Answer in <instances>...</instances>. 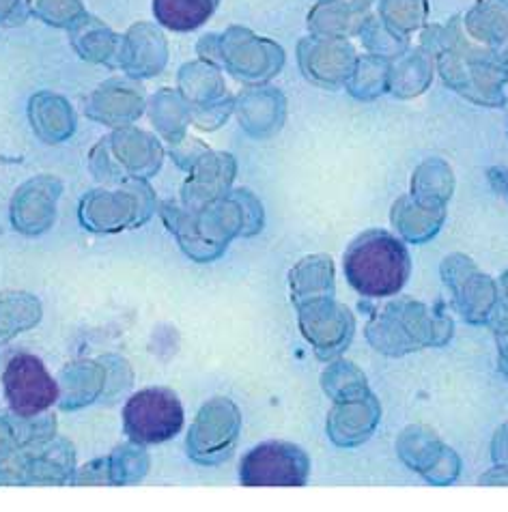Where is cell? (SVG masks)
<instances>
[{
    "label": "cell",
    "mask_w": 508,
    "mask_h": 512,
    "mask_svg": "<svg viewBox=\"0 0 508 512\" xmlns=\"http://www.w3.org/2000/svg\"><path fill=\"white\" fill-rule=\"evenodd\" d=\"M3 383L11 409L24 418L41 414L56 401V394H59V388H56L46 366L35 355L28 353L16 355L7 364Z\"/></svg>",
    "instance_id": "4"
},
{
    "label": "cell",
    "mask_w": 508,
    "mask_h": 512,
    "mask_svg": "<svg viewBox=\"0 0 508 512\" xmlns=\"http://www.w3.org/2000/svg\"><path fill=\"white\" fill-rule=\"evenodd\" d=\"M500 61H502V65H504V69L508 71V48L500 54Z\"/></svg>",
    "instance_id": "18"
},
{
    "label": "cell",
    "mask_w": 508,
    "mask_h": 512,
    "mask_svg": "<svg viewBox=\"0 0 508 512\" xmlns=\"http://www.w3.org/2000/svg\"><path fill=\"white\" fill-rule=\"evenodd\" d=\"M26 0H0V22L7 20H22L24 18V9H26Z\"/></svg>",
    "instance_id": "16"
},
{
    "label": "cell",
    "mask_w": 508,
    "mask_h": 512,
    "mask_svg": "<svg viewBox=\"0 0 508 512\" xmlns=\"http://www.w3.org/2000/svg\"><path fill=\"white\" fill-rule=\"evenodd\" d=\"M302 67H306L308 76L326 84H336L345 80L351 69H356V56L349 44L341 37H326L317 41H304Z\"/></svg>",
    "instance_id": "6"
},
{
    "label": "cell",
    "mask_w": 508,
    "mask_h": 512,
    "mask_svg": "<svg viewBox=\"0 0 508 512\" xmlns=\"http://www.w3.org/2000/svg\"><path fill=\"white\" fill-rule=\"evenodd\" d=\"M354 76L358 87H354L351 93L358 97H375L388 89L390 63L384 61V56H366L356 63Z\"/></svg>",
    "instance_id": "13"
},
{
    "label": "cell",
    "mask_w": 508,
    "mask_h": 512,
    "mask_svg": "<svg viewBox=\"0 0 508 512\" xmlns=\"http://www.w3.org/2000/svg\"><path fill=\"white\" fill-rule=\"evenodd\" d=\"M450 170L442 162H429L422 164L418 168V173L414 177V196L418 201L425 205H440L450 196V190L453 188H444V181H453L450 179Z\"/></svg>",
    "instance_id": "12"
},
{
    "label": "cell",
    "mask_w": 508,
    "mask_h": 512,
    "mask_svg": "<svg viewBox=\"0 0 508 512\" xmlns=\"http://www.w3.org/2000/svg\"><path fill=\"white\" fill-rule=\"evenodd\" d=\"M422 46L435 54L448 87L468 97L470 102L483 106H502L506 102L502 87L508 80V71L496 54L470 46L457 20L422 33Z\"/></svg>",
    "instance_id": "1"
},
{
    "label": "cell",
    "mask_w": 508,
    "mask_h": 512,
    "mask_svg": "<svg viewBox=\"0 0 508 512\" xmlns=\"http://www.w3.org/2000/svg\"><path fill=\"white\" fill-rule=\"evenodd\" d=\"M360 33L364 37V44L371 50H377L381 56H394L401 54L407 48V41L403 33L394 31L386 22L375 20V18H366Z\"/></svg>",
    "instance_id": "14"
},
{
    "label": "cell",
    "mask_w": 508,
    "mask_h": 512,
    "mask_svg": "<svg viewBox=\"0 0 508 512\" xmlns=\"http://www.w3.org/2000/svg\"><path fill=\"white\" fill-rule=\"evenodd\" d=\"M310 28L319 35L341 37L345 33H360L364 24L362 13L351 7L347 0H323L310 11Z\"/></svg>",
    "instance_id": "9"
},
{
    "label": "cell",
    "mask_w": 508,
    "mask_h": 512,
    "mask_svg": "<svg viewBox=\"0 0 508 512\" xmlns=\"http://www.w3.org/2000/svg\"><path fill=\"white\" fill-rule=\"evenodd\" d=\"M429 16L427 0H381V18L399 33H412Z\"/></svg>",
    "instance_id": "11"
},
{
    "label": "cell",
    "mask_w": 508,
    "mask_h": 512,
    "mask_svg": "<svg viewBox=\"0 0 508 512\" xmlns=\"http://www.w3.org/2000/svg\"><path fill=\"white\" fill-rule=\"evenodd\" d=\"M35 16L44 18L48 24H72L82 13V0H28Z\"/></svg>",
    "instance_id": "15"
},
{
    "label": "cell",
    "mask_w": 508,
    "mask_h": 512,
    "mask_svg": "<svg viewBox=\"0 0 508 512\" xmlns=\"http://www.w3.org/2000/svg\"><path fill=\"white\" fill-rule=\"evenodd\" d=\"M125 431L140 444L171 439L183 424V409L171 390H143L123 409Z\"/></svg>",
    "instance_id": "3"
},
{
    "label": "cell",
    "mask_w": 508,
    "mask_h": 512,
    "mask_svg": "<svg viewBox=\"0 0 508 512\" xmlns=\"http://www.w3.org/2000/svg\"><path fill=\"white\" fill-rule=\"evenodd\" d=\"M347 3H349L351 7H354L356 11L364 13L366 9H369V7H371V3H373V0H347Z\"/></svg>",
    "instance_id": "17"
},
{
    "label": "cell",
    "mask_w": 508,
    "mask_h": 512,
    "mask_svg": "<svg viewBox=\"0 0 508 512\" xmlns=\"http://www.w3.org/2000/svg\"><path fill=\"white\" fill-rule=\"evenodd\" d=\"M220 0H153V13L171 31H194L214 16Z\"/></svg>",
    "instance_id": "7"
},
{
    "label": "cell",
    "mask_w": 508,
    "mask_h": 512,
    "mask_svg": "<svg viewBox=\"0 0 508 512\" xmlns=\"http://www.w3.org/2000/svg\"><path fill=\"white\" fill-rule=\"evenodd\" d=\"M306 476V454L291 444H263L242 461V482L252 487H300Z\"/></svg>",
    "instance_id": "5"
},
{
    "label": "cell",
    "mask_w": 508,
    "mask_h": 512,
    "mask_svg": "<svg viewBox=\"0 0 508 512\" xmlns=\"http://www.w3.org/2000/svg\"><path fill=\"white\" fill-rule=\"evenodd\" d=\"M465 24L470 35L483 44H504L508 41V0H476Z\"/></svg>",
    "instance_id": "8"
},
{
    "label": "cell",
    "mask_w": 508,
    "mask_h": 512,
    "mask_svg": "<svg viewBox=\"0 0 508 512\" xmlns=\"http://www.w3.org/2000/svg\"><path fill=\"white\" fill-rule=\"evenodd\" d=\"M321 3H323V0H321Z\"/></svg>",
    "instance_id": "19"
},
{
    "label": "cell",
    "mask_w": 508,
    "mask_h": 512,
    "mask_svg": "<svg viewBox=\"0 0 508 512\" xmlns=\"http://www.w3.org/2000/svg\"><path fill=\"white\" fill-rule=\"evenodd\" d=\"M427 56V52L425 56L422 52L403 54V59L390 65L388 89L399 97H414L425 91L431 82V63Z\"/></svg>",
    "instance_id": "10"
},
{
    "label": "cell",
    "mask_w": 508,
    "mask_h": 512,
    "mask_svg": "<svg viewBox=\"0 0 508 512\" xmlns=\"http://www.w3.org/2000/svg\"><path fill=\"white\" fill-rule=\"evenodd\" d=\"M351 287L366 297L399 293L409 276V254L401 241L384 231L360 235L345 254Z\"/></svg>",
    "instance_id": "2"
}]
</instances>
